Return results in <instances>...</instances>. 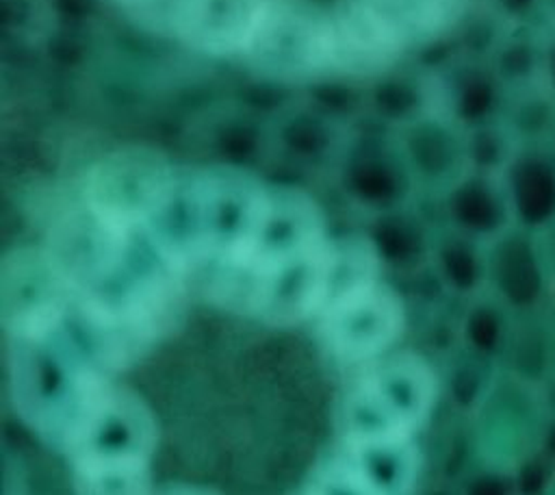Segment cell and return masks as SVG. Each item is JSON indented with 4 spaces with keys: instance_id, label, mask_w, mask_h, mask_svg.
<instances>
[{
    "instance_id": "6da1fadb",
    "label": "cell",
    "mask_w": 555,
    "mask_h": 495,
    "mask_svg": "<svg viewBox=\"0 0 555 495\" xmlns=\"http://www.w3.org/2000/svg\"><path fill=\"white\" fill-rule=\"evenodd\" d=\"M141 28L282 82L366 76L444 35L468 0H106Z\"/></svg>"
},
{
    "instance_id": "7a4b0ae2",
    "label": "cell",
    "mask_w": 555,
    "mask_h": 495,
    "mask_svg": "<svg viewBox=\"0 0 555 495\" xmlns=\"http://www.w3.org/2000/svg\"><path fill=\"white\" fill-rule=\"evenodd\" d=\"M330 248L321 206L301 189L271 185L247 245L193 280L191 289L221 310L286 328L319 313Z\"/></svg>"
},
{
    "instance_id": "3957f363",
    "label": "cell",
    "mask_w": 555,
    "mask_h": 495,
    "mask_svg": "<svg viewBox=\"0 0 555 495\" xmlns=\"http://www.w3.org/2000/svg\"><path fill=\"white\" fill-rule=\"evenodd\" d=\"M269 182L225 165H176L141 232L191 282L254 237Z\"/></svg>"
},
{
    "instance_id": "277c9868",
    "label": "cell",
    "mask_w": 555,
    "mask_h": 495,
    "mask_svg": "<svg viewBox=\"0 0 555 495\" xmlns=\"http://www.w3.org/2000/svg\"><path fill=\"white\" fill-rule=\"evenodd\" d=\"M436 382L431 369L412 352L382 356L364 369L343 404V439H414L431 410Z\"/></svg>"
},
{
    "instance_id": "5b68a950",
    "label": "cell",
    "mask_w": 555,
    "mask_h": 495,
    "mask_svg": "<svg viewBox=\"0 0 555 495\" xmlns=\"http://www.w3.org/2000/svg\"><path fill=\"white\" fill-rule=\"evenodd\" d=\"M312 321L332 358L360 365L388 354L403 332L405 310L395 289L377 278L334 297Z\"/></svg>"
},
{
    "instance_id": "8992f818",
    "label": "cell",
    "mask_w": 555,
    "mask_h": 495,
    "mask_svg": "<svg viewBox=\"0 0 555 495\" xmlns=\"http://www.w3.org/2000/svg\"><path fill=\"white\" fill-rule=\"evenodd\" d=\"M418 473V452L414 439L405 441H362L343 439L321 458L306 484V493H358L397 495L414 486Z\"/></svg>"
}]
</instances>
